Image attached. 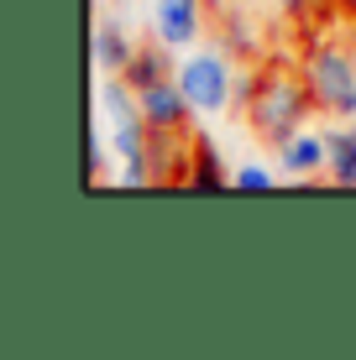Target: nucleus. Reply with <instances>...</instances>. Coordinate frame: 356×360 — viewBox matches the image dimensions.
<instances>
[{
	"mask_svg": "<svg viewBox=\"0 0 356 360\" xmlns=\"http://www.w3.org/2000/svg\"><path fill=\"white\" fill-rule=\"evenodd\" d=\"M241 105H247V126L267 146H283L320 110L304 68H288V63H267L262 73H241Z\"/></svg>",
	"mask_w": 356,
	"mask_h": 360,
	"instance_id": "nucleus-1",
	"label": "nucleus"
},
{
	"mask_svg": "<svg viewBox=\"0 0 356 360\" xmlns=\"http://www.w3.org/2000/svg\"><path fill=\"white\" fill-rule=\"evenodd\" d=\"M100 110H105V126H110V146H116V157H121V183H126V188L157 183L152 126H147L142 99L126 84V73H105V79H100Z\"/></svg>",
	"mask_w": 356,
	"mask_h": 360,
	"instance_id": "nucleus-2",
	"label": "nucleus"
},
{
	"mask_svg": "<svg viewBox=\"0 0 356 360\" xmlns=\"http://www.w3.org/2000/svg\"><path fill=\"white\" fill-rule=\"evenodd\" d=\"M178 84H183V94H189L194 115H210V120L226 115L241 99V73H236L226 47H189L183 63H178Z\"/></svg>",
	"mask_w": 356,
	"mask_h": 360,
	"instance_id": "nucleus-3",
	"label": "nucleus"
},
{
	"mask_svg": "<svg viewBox=\"0 0 356 360\" xmlns=\"http://www.w3.org/2000/svg\"><path fill=\"white\" fill-rule=\"evenodd\" d=\"M304 79L330 120H356V53L346 42H320L304 58Z\"/></svg>",
	"mask_w": 356,
	"mask_h": 360,
	"instance_id": "nucleus-4",
	"label": "nucleus"
},
{
	"mask_svg": "<svg viewBox=\"0 0 356 360\" xmlns=\"http://www.w3.org/2000/svg\"><path fill=\"white\" fill-rule=\"evenodd\" d=\"M137 99H142V115H147V126H152V136H189L194 105H189V94H183L178 73L137 89Z\"/></svg>",
	"mask_w": 356,
	"mask_h": 360,
	"instance_id": "nucleus-5",
	"label": "nucleus"
},
{
	"mask_svg": "<svg viewBox=\"0 0 356 360\" xmlns=\"http://www.w3.org/2000/svg\"><path fill=\"white\" fill-rule=\"evenodd\" d=\"M152 37L173 53H189L204 37V0H152Z\"/></svg>",
	"mask_w": 356,
	"mask_h": 360,
	"instance_id": "nucleus-6",
	"label": "nucleus"
},
{
	"mask_svg": "<svg viewBox=\"0 0 356 360\" xmlns=\"http://www.w3.org/2000/svg\"><path fill=\"white\" fill-rule=\"evenodd\" d=\"M278 152V172L288 183H314V178H330V141L325 131H293Z\"/></svg>",
	"mask_w": 356,
	"mask_h": 360,
	"instance_id": "nucleus-7",
	"label": "nucleus"
},
{
	"mask_svg": "<svg viewBox=\"0 0 356 360\" xmlns=\"http://www.w3.org/2000/svg\"><path fill=\"white\" fill-rule=\"evenodd\" d=\"M90 58H94V68H100V73H126V63L137 58V42L126 37L121 21H94Z\"/></svg>",
	"mask_w": 356,
	"mask_h": 360,
	"instance_id": "nucleus-8",
	"label": "nucleus"
},
{
	"mask_svg": "<svg viewBox=\"0 0 356 360\" xmlns=\"http://www.w3.org/2000/svg\"><path fill=\"white\" fill-rule=\"evenodd\" d=\"M183 183H189V188H200V193L231 188V167L220 162L215 141H204V136H194V141H189V167H183Z\"/></svg>",
	"mask_w": 356,
	"mask_h": 360,
	"instance_id": "nucleus-9",
	"label": "nucleus"
},
{
	"mask_svg": "<svg viewBox=\"0 0 356 360\" xmlns=\"http://www.w3.org/2000/svg\"><path fill=\"white\" fill-rule=\"evenodd\" d=\"M178 63H173V47H163L152 37V42H142L137 47V58L126 63V84L131 89H147V84H157V79H173Z\"/></svg>",
	"mask_w": 356,
	"mask_h": 360,
	"instance_id": "nucleus-10",
	"label": "nucleus"
},
{
	"mask_svg": "<svg viewBox=\"0 0 356 360\" xmlns=\"http://www.w3.org/2000/svg\"><path fill=\"white\" fill-rule=\"evenodd\" d=\"M325 141H330V183L356 188V120H336L325 131Z\"/></svg>",
	"mask_w": 356,
	"mask_h": 360,
	"instance_id": "nucleus-11",
	"label": "nucleus"
},
{
	"mask_svg": "<svg viewBox=\"0 0 356 360\" xmlns=\"http://www.w3.org/2000/svg\"><path fill=\"white\" fill-rule=\"evenodd\" d=\"M278 178H283V172H273V167H262V162L231 167V188H236V193H273Z\"/></svg>",
	"mask_w": 356,
	"mask_h": 360,
	"instance_id": "nucleus-12",
	"label": "nucleus"
},
{
	"mask_svg": "<svg viewBox=\"0 0 356 360\" xmlns=\"http://www.w3.org/2000/svg\"><path fill=\"white\" fill-rule=\"evenodd\" d=\"M116 152L110 146V126H90V183H105V157Z\"/></svg>",
	"mask_w": 356,
	"mask_h": 360,
	"instance_id": "nucleus-13",
	"label": "nucleus"
},
{
	"mask_svg": "<svg viewBox=\"0 0 356 360\" xmlns=\"http://www.w3.org/2000/svg\"><path fill=\"white\" fill-rule=\"evenodd\" d=\"M278 11H283V16H309L314 6H320V0H273Z\"/></svg>",
	"mask_w": 356,
	"mask_h": 360,
	"instance_id": "nucleus-14",
	"label": "nucleus"
}]
</instances>
